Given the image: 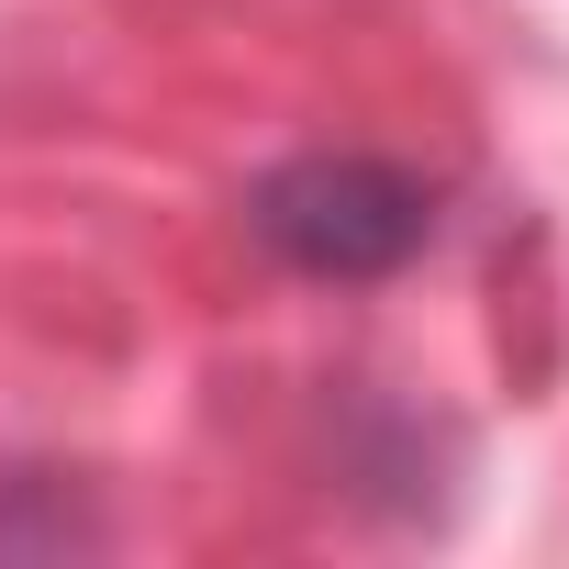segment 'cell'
<instances>
[{
    "instance_id": "obj_1",
    "label": "cell",
    "mask_w": 569,
    "mask_h": 569,
    "mask_svg": "<svg viewBox=\"0 0 569 569\" xmlns=\"http://www.w3.org/2000/svg\"><path fill=\"white\" fill-rule=\"evenodd\" d=\"M246 223H257V246L279 268H302V279H391L436 234V179H413L402 157L313 146V157L268 168L246 190Z\"/></svg>"
}]
</instances>
